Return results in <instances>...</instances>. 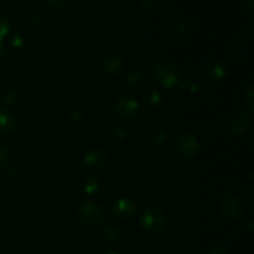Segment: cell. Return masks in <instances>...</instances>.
Segmentation results:
<instances>
[{"mask_svg": "<svg viewBox=\"0 0 254 254\" xmlns=\"http://www.w3.org/2000/svg\"><path fill=\"white\" fill-rule=\"evenodd\" d=\"M154 4H155V0H140V6L144 9H149L154 6Z\"/></svg>", "mask_w": 254, "mask_h": 254, "instance_id": "44dd1931", "label": "cell"}, {"mask_svg": "<svg viewBox=\"0 0 254 254\" xmlns=\"http://www.w3.org/2000/svg\"><path fill=\"white\" fill-rule=\"evenodd\" d=\"M46 6L52 14H60L66 9V0H46Z\"/></svg>", "mask_w": 254, "mask_h": 254, "instance_id": "4fadbf2b", "label": "cell"}, {"mask_svg": "<svg viewBox=\"0 0 254 254\" xmlns=\"http://www.w3.org/2000/svg\"><path fill=\"white\" fill-rule=\"evenodd\" d=\"M227 64L222 61H211L205 67V73L208 78L222 79L227 74Z\"/></svg>", "mask_w": 254, "mask_h": 254, "instance_id": "30bf717a", "label": "cell"}, {"mask_svg": "<svg viewBox=\"0 0 254 254\" xmlns=\"http://www.w3.org/2000/svg\"><path fill=\"white\" fill-rule=\"evenodd\" d=\"M83 185H84V191H86L87 193H93L98 190L99 181L98 179L94 178V176H87Z\"/></svg>", "mask_w": 254, "mask_h": 254, "instance_id": "5bb4252c", "label": "cell"}, {"mask_svg": "<svg viewBox=\"0 0 254 254\" xmlns=\"http://www.w3.org/2000/svg\"><path fill=\"white\" fill-rule=\"evenodd\" d=\"M252 126V116L247 111H240L235 114L231 124V129L236 134H243Z\"/></svg>", "mask_w": 254, "mask_h": 254, "instance_id": "ba28073f", "label": "cell"}, {"mask_svg": "<svg viewBox=\"0 0 254 254\" xmlns=\"http://www.w3.org/2000/svg\"><path fill=\"white\" fill-rule=\"evenodd\" d=\"M6 160H7L6 151H5L4 149L0 148V165H1V164H4Z\"/></svg>", "mask_w": 254, "mask_h": 254, "instance_id": "7402d4cb", "label": "cell"}, {"mask_svg": "<svg viewBox=\"0 0 254 254\" xmlns=\"http://www.w3.org/2000/svg\"><path fill=\"white\" fill-rule=\"evenodd\" d=\"M42 20H44V15H42L41 11H37V10H34V11L29 12V15H27V22L32 26H39Z\"/></svg>", "mask_w": 254, "mask_h": 254, "instance_id": "2e32d148", "label": "cell"}, {"mask_svg": "<svg viewBox=\"0 0 254 254\" xmlns=\"http://www.w3.org/2000/svg\"><path fill=\"white\" fill-rule=\"evenodd\" d=\"M138 109V103L129 92H122L116 99V111L118 114L124 117H129L134 114Z\"/></svg>", "mask_w": 254, "mask_h": 254, "instance_id": "8992f818", "label": "cell"}, {"mask_svg": "<svg viewBox=\"0 0 254 254\" xmlns=\"http://www.w3.org/2000/svg\"><path fill=\"white\" fill-rule=\"evenodd\" d=\"M7 31H9V24H7L5 17L0 16V41L7 34Z\"/></svg>", "mask_w": 254, "mask_h": 254, "instance_id": "d6986e66", "label": "cell"}, {"mask_svg": "<svg viewBox=\"0 0 254 254\" xmlns=\"http://www.w3.org/2000/svg\"><path fill=\"white\" fill-rule=\"evenodd\" d=\"M148 99H149V103L151 104V106H158L159 103H161V96L159 92H151V93H149L148 96Z\"/></svg>", "mask_w": 254, "mask_h": 254, "instance_id": "ac0fdd59", "label": "cell"}, {"mask_svg": "<svg viewBox=\"0 0 254 254\" xmlns=\"http://www.w3.org/2000/svg\"><path fill=\"white\" fill-rule=\"evenodd\" d=\"M84 164L91 169H102L107 164V154L102 150H92L84 156Z\"/></svg>", "mask_w": 254, "mask_h": 254, "instance_id": "8fae6325", "label": "cell"}, {"mask_svg": "<svg viewBox=\"0 0 254 254\" xmlns=\"http://www.w3.org/2000/svg\"><path fill=\"white\" fill-rule=\"evenodd\" d=\"M15 127V117L7 111H0V133H9Z\"/></svg>", "mask_w": 254, "mask_h": 254, "instance_id": "7c38bea8", "label": "cell"}, {"mask_svg": "<svg viewBox=\"0 0 254 254\" xmlns=\"http://www.w3.org/2000/svg\"><path fill=\"white\" fill-rule=\"evenodd\" d=\"M155 74L165 87H171L178 82L179 69L173 62L160 61L155 66Z\"/></svg>", "mask_w": 254, "mask_h": 254, "instance_id": "3957f363", "label": "cell"}, {"mask_svg": "<svg viewBox=\"0 0 254 254\" xmlns=\"http://www.w3.org/2000/svg\"><path fill=\"white\" fill-rule=\"evenodd\" d=\"M220 216L223 220L227 221H235L242 213V202L238 198L237 193L228 192L222 197L220 203Z\"/></svg>", "mask_w": 254, "mask_h": 254, "instance_id": "6da1fadb", "label": "cell"}, {"mask_svg": "<svg viewBox=\"0 0 254 254\" xmlns=\"http://www.w3.org/2000/svg\"><path fill=\"white\" fill-rule=\"evenodd\" d=\"M117 237H118V232H117L114 228H108L107 231H104V233H103L104 240L114 241V240H117Z\"/></svg>", "mask_w": 254, "mask_h": 254, "instance_id": "ffe728a7", "label": "cell"}, {"mask_svg": "<svg viewBox=\"0 0 254 254\" xmlns=\"http://www.w3.org/2000/svg\"><path fill=\"white\" fill-rule=\"evenodd\" d=\"M19 98H20V92L17 88H11V89L9 88L6 89V92H5V96H4L5 102L14 103V102H16Z\"/></svg>", "mask_w": 254, "mask_h": 254, "instance_id": "e0dca14e", "label": "cell"}, {"mask_svg": "<svg viewBox=\"0 0 254 254\" xmlns=\"http://www.w3.org/2000/svg\"><path fill=\"white\" fill-rule=\"evenodd\" d=\"M253 2H254V0H245V6L247 7L248 11H251V12L253 11V5H254Z\"/></svg>", "mask_w": 254, "mask_h": 254, "instance_id": "d4e9b609", "label": "cell"}, {"mask_svg": "<svg viewBox=\"0 0 254 254\" xmlns=\"http://www.w3.org/2000/svg\"><path fill=\"white\" fill-rule=\"evenodd\" d=\"M124 61L123 57L118 54H107L99 59V67L108 73H118L123 69Z\"/></svg>", "mask_w": 254, "mask_h": 254, "instance_id": "52a82bcc", "label": "cell"}, {"mask_svg": "<svg viewBox=\"0 0 254 254\" xmlns=\"http://www.w3.org/2000/svg\"><path fill=\"white\" fill-rule=\"evenodd\" d=\"M198 148V141L197 139L193 135H190V134H184L180 138L176 140L175 149L176 153L184 159H191L197 154Z\"/></svg>", "mask_w": 254, "mask_h": 254, "instance_id": "277c9868", "label": "cell"}, {"mask_svg": "<svg viewBox=\"0 0 254 254\" xmlns=\"http://www.w3.org/2000/svg\"><path fill=\"white\" fill-rule=\"evenodd\" d=\"M144 230L150 233H160L166 226L165 215L158 208H148L140 218Z\"/></svg>", "mask_w": 254, "mask_h": 254, "instance_id": "7a4b0ae2", "label": "cell"}, {"mask_svg": "<svg viewBox=\"0 0 254 254\" xmlns=\"http://www.w3.org/2000/svg\"><path fill=\"white\" fill-rule=\"evenodd\" d=\"M140 254H146V253H140Z\"/></svg>", "mask_w": 254, "mask_h": 254, "instance_id": "4316f807", "label": "cell"}, {"mask_svg": "<svg viewBox=\"0 0 254 254\" xmlns=\"http://www.w3.org/2000/svg\"><path fill=\"white\" fill-rule=\"evenodd\" d=\"M113 213L119 220H129L135 213V208H134L133 203L130 201L119 200L118 202L114 203Z\"/></svg>", "mask_w": 254, "mask_h": 254, "instance_id": "9c48e42d", "label": "cell"}, {"mask_svg": "<svg viewBox=\"0 0 254 254\" xmlns=\"http://www.w3.org/2000/svg\"><path fill=\"white\" fill-rule=\"evenodd\" d=\"M78 216L79 220H81L84 225L94 226L98 225V223L101 222L103 213H102L101 207H99L97 203L87 202L81 206V208L78 210Z\"/></svg>", "mask_w": 254, "mask_h": 254, "instance_id": "5b68a950", "label": "cell"}, {"mask_svg": "<svg viewBox=\"0 0 254 254\" xmlns=\"http://www.w3.org/2000/svg\"><path fill=\"white\" fill-rule=\"evenodd\" d=\"M128 81L131 84H140L144 81V73L140 68H133L128 73Z\"/></svg>", "mask_w": 254, "mask_h": 254, "instance_id": "9a60e30c", "label": "cell"}, {"mask_svg": "<svg viewBox=\"0 0 254 254\" xmlns=\"http://www.w3.org/2000/svg\"><path fill=\"white\" fill-rule=\"evenodd\" d=\"M186 30L185 22H178L176 24V32H184Z\"/></svg>", "mask_w": 254, "mask_h": 254, "instance_id": "cb8c5ba5", "label": "cell"}, {"mask_svg": "<svg viewBox=\"0 0 254 254\" xmlns=\"http://www.w3.org/2000/svg\"><path fill=\"white\" fill-rule=\"evenodd\" d=\"M107 254H119L118 252H109V253H107Z\"/></svg>", "mask_w": 254, "mask_h": 254, "instance_id": "484cf974", "label": "cell"}, {"mask_svg": "<svg viewBox=\"0 0 254 254\" xmlns=\"http://www.w3.org/2000/svg\"><path fill=\"white\" fill-rule=\"evenodd\" d=\"M210 254H228V252L225 250V248L217 247V248H213V250L210 252Z\"/></svg>", "mask_w": 254, "mask_h": 254, "instance_id": "603a6c76", "label": "cell"}]
</instances>
